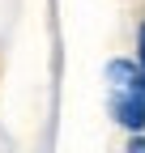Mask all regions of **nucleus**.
I'll use <instances>...</instances> for the list:
<instances>
[{"label": "nucleus", "mask_w": 145, "mask_h": 153, "mask_svg": "<svg viewBox=\"0 0 145 153\" xmlns=\"http://www.w3.org/2000/svg\"><path fill=\"white\" fill-rule=\"evenodd\" d=\"M107 111L128 132L145 128V76L132 60H111L107 64Z\"/></svg>", "instance_id": "obj_1"}, {"label": "nucleus", "mask_w": 145, "mask_h": 153, "mask_svg": "<svg viewBox=\"0 0 145 153\" xmlns=\"http://www.w3.org/2000/svg\"><path fill=\"white\" fill-rule=\"evenodd\" d=\"M137 68H141V76H145V22H141V30H137Z\"/></svg>", "instance_id": "obj_2"}]
</instances>
